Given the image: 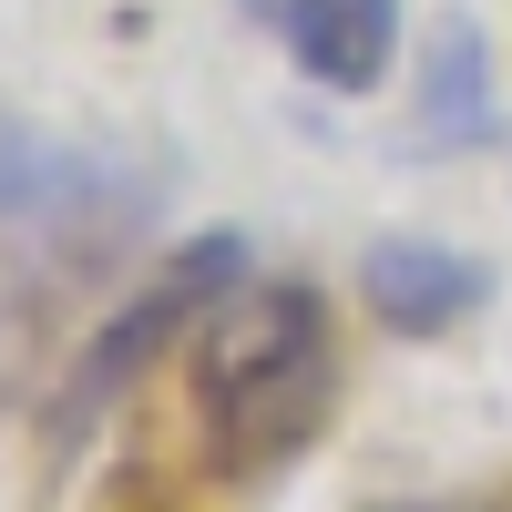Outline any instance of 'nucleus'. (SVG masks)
Returning <instances> with one entry per match:
<instances>
[{
  "label": "nucleus",
  "mask_w": 512,
  "mask_h": 512,
  "mask_svg": "<svg viewBox=\"0 0 512 512\" xmlns=\"http://www.w3.org/2000/svg\"><path fill=\"white\" fill-rule=\"evenodd\" d=\"M195 410L226 472H277L338 420V318L308 277H256L195 328Z\"/></svg>",
  "instance_id": "obj_1"
},
{
  "label": "nucleus",
  "mask_w": 512,
  "mask_h": 512,
  "mask_svg": "<svg viewBox=\"0 0 512 512\" xmlns=\"http://www.w3.org/2000/svg\"><path fill=\"white\" fill-rule=\"evenodd\" d=\"M236 277H246V236L236 226H205V236H185L175 256H154L144 267V287L123 297V308L82 338V359H72V379H62V400H52V441H72V431H93V420L134 390V379L175 349V338H195L205 318L236 297Z\"/></svg>",
  "instance_id": "obj_2"
},
{
  "label": "nucleus",
  "mask_w": 512,
  "mask_h": 512,
  "mask_svg": "<svg viewBox=\"0 0 512 512\" xmlns=\"http://www.w3.org/2000/svg\"><path fill=\"white\" fill-rule=\"evenodd\" d=\"M134 216H154L144 175H123L93 144H52L31 123H0V226L72 246V256H103V246L134 236Z\"/></svg>",
  "instance_id": "obj_3"
},
{
  "label": "nucleus",
  "mask_w": 512,
  "mask_h": 512,
  "mask_svg": "<svg viewBox=\"0 0 512 512\" xmlns=\"http://www.w3.org/2000/svg\"><path fill=\"white\" fill-rule=\"evenodd\" d=\"M359 287H369V308H379L390 338H451L492 297V267L461 256V246H441V236H379L359 256Z\"/></svg>",
  "instance_id": "obj_4"
},
{
  "label": "nucleus",
  "mask_w": 512,
  "mask_h": 512,
  "mask_svg": "<svg viewBox=\"0 0 512 512\" xmlns=\"http://www.w3.org/2000/svg\"><path fill=\"white\" fill-rule=\"evenodd\" d=\"M277 21L287 62L328 82V93H379L390 82V52H400V0H256Z\"/></svg>",
  "instance_id": "obj_5"
},
{
  "label": "nucleus",
  "mask_w": 512,
  "mask_h": 512,
  "mask_svg": "<svg viewBox=\"0 0 512 512\" xmlns=\"http://www.w3.org/2000/svg\"><path fill=\"white\" fill-rule=\"evenodd\" d=\"M410 144H420V154H482V144H502V72H492L482 21H441V31H431Z\"/></svg>",
  "instance_id": "obj_6"
},
{
  "label": "nucleus",
  "mask_w": 512,
  "mask_h": 512,
  "mask_svg": "<svg viewBox=\"0 0 512 512\" xmlns=\"http://www.w3.org/2000/svg\"><path fill=\"white\" fill-rule=\"evenodd\" d=\"M359 512H512V492H410V502H359Z\"/></svg>",
  "instance_id": "obj_7"
}]
</instances>
